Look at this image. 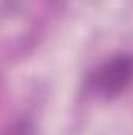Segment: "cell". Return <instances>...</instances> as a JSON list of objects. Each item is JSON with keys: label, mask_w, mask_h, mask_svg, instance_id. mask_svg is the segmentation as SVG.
<instances>
[{"label": "cell", "mask_w": 133, "mask_h": 135, "mask_svg": "<svg viewBox=\"0 0 133 135\" xmlns=\"http://www.w3.org/2000/svg\"><path fill=\"white\" fill-rule=\"evenodd\" d=\"M5 135H30V127L24 121H17L14 124L11 123V126L6 129Z\"/></svg>", "instance_id": "cell-2"}, {"label": "cell", "mask_w": 133, "mask_h": 135, "mask_svg": "<svg viewBox=\"0 0 133 135\" xmlns=\"http://www.w3.org/2000/svg\"><path fill=\"white\" fill-rule=\"evenodd\" d=\"M133 79V60L130 57H116L99 69L96 85L103 94H116L122 91Z\"/></svg>", "instance_id": "cell-1"}]
</instances>
